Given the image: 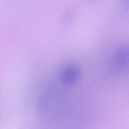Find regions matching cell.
<instances>
[{
  "label": "cell",
  "mask_w": 129,
  "mask_h": 129,
  "mask_svg": "<svg viewBox=\"0 0 129 129\" xmlns=\"http://www.w3.org/2000/svg\"><path fill=\"white\" fill-rule=\"evenodd\" d=\"M129 50L127 44H122L113 51L108 64V71L112 75H118L128 68Z\"/></svg>",
  "instance_id": "1"
},
{
  "label": "cell",
  "mask_w": 129,
  "mask_h": 129,
  "mask_svg": "<svg viewBox=\"0 0 129 129\" xmlns=\"http://www.w3.org/2000/svg\"><path fill=\"white\" fill-rule=\"evenodd\" d=\"M82 74V69L77 64H66L60 68L59 77L61 81L66 85H71L79 79Z\"/></svg>",
  "instance_id": "2"
},
{
  "label": "cell",
  "mask_w": 129,
  "mask_h": 129,
  "mask_svg": "<svg viewBox=\"0 0 129 129\" xmlns=\"http://www.w3.org/2000/svg\"><path fill=\"white\" fill-rule=\"evenodd\" d=\"M74 15V12L73 10H69L64 13V19L65 21H68L70 20L73 17V15Z\"/></svg>",
  "instance_id": "3"
}]
</instances>
